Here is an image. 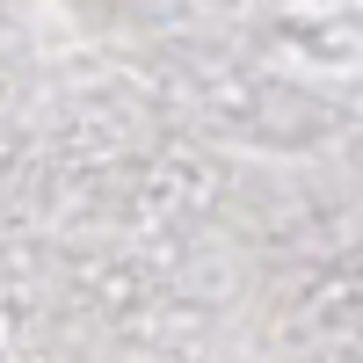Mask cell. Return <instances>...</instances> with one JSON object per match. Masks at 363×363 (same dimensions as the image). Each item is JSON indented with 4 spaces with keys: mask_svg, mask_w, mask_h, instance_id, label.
Masks as SVG:
<instances>
[]
</instances>
